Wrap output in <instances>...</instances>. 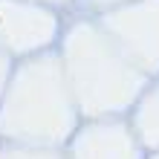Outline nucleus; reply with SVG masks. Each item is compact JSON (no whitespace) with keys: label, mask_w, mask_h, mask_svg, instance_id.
<instances>
[]
</instances>
